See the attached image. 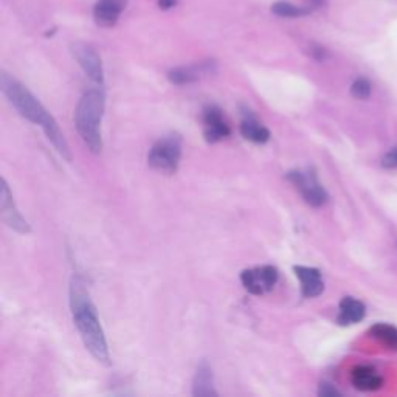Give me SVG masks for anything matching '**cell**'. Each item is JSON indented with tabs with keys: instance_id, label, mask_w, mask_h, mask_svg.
I'll list each match as a JSON object with an SVG mask.
<instances>
[{
	"instance_id": "1",
	"label": "cell",
	"mask_w": 397,
	"mask_h": 397,
	"mask_svg": "<svg viewBox=\"0 0 397 397\" xmlns=\"http://www.w3.org/2000/svg\"><path fill=\"white\" fill-rule=\"evenodd\" d=\"M0 90H2L4 97L8 99V103H10L25 120L40 126L42 131L45 132L47 138L52 141V145L59 152V156L65 158L67 162H70V149L64 138V134L59 129L53 115L40 104V101L33 95L23 84H21L6 72L0 73Z\"/></svg>"
},
{
	"instance_id": "2",
	"label": "cell",
	"mask_w": 397,
	"mask_h": 397,
	"mask_svg": "<svg viewBox=\"0 0 397 397\" xmlns=\"http://www.w3.org/2000/svg\"><path fill=\"white\" fill-rule=\"evenodd\" d=\"M69 301L72 309V317L76 329L81 335V340L92 357L101 363H109V346L103 326L99 323L95 304L90 298L86 281L80 275H75L70 281Z\"/></svg>"
},
{
	"instance_id": "3",
	"label": "cell",
	"mask_w": 397,
	"mask_h": 397,
	"mask_svg": "<svg viewBox=\"0 0 397 397\" xmlns=\"http://www.w3.org/2000/svg\"><path fill=\"white\" fill-rule=\"evenodd\" d=\"M106 95L101 89H90L84 94L76 106L75 124L80 137L94 154L103 151L101 121H103Z\"/></svg>"
},
{
	"instance_id": "4",
	"label": "cell",
	"mask_w": 397,
	"mask_h": 397,
	"mask_svg": "<svg viewBox=\"0 0 397 397\" xmlns=\"http://www.w3.org/2000/svg\"><path fill=\"white\" fill-rule=\"evenodd\" d=\"M182 158V141L177 135H168V137L156 141L148 154V163L152 170L174 174L179 168Z\"/></svg>"
},
{
	"instance_id": "5",
	"label": "cell",
	"mask_w": 397,
	"mask_h": 397,
	"mask_svg": "<svg viewBox=\"0 0 397 397\" xmlns=\"http://www.w3.org/2000/svg\"><path fill=\"white\" fill-rule=\"evenodd\" d=\"M285 177L301 194L304 202L310 207H323L327 202V192L323 188V185L318 182V177L314 170H293L287 173Z\"/></svg>"
},
{
	"instance_id": "6",
	"label": "cell",
	"mask_w": 397,
	"mask_h": 397,
	"mask_svg": "<svg viewBox=\"0 0 397 397\" xmlns=\"http://www.w3.org/2000/svg\"><path fill=\"white\" fill-rule=\"evenodd\" d=\"M278 268L273 266H261L255 268H247L241 273V283L246 287V290L251 295H264L278 283Z\"/></svg>"
},
{
	"instance_id": "7",
	"label": "cell",
	"mask_w": 397,
	"mask_h": 397,
	"mask_svg": "<svg viewBox=\"0 0 397 397\" xmlns=\"http://www.w3.org/2000/svg\"><path fill=\"white\" fill-rule=\"evenodd\" d=\"M72 53L76 61H78V64L81 65L84 73H86L92 81L101 86V84L104 82V70H103V62H101V58L97 53V50L92 45L86 44V42H73Z\"/></svg>"
},
{
	"instance_id": "8",
	"label": "cell",
	"mask_w": 397,
	"mask_h": 397,
	"mask_svg": "<svg viewBox=\"0 0 397 397\" xmlns=\"http://www.w3.org/2000/svg\"><path fill=\"white\" fill-rule=\"evenodd\" d=\"M0 213H2L4 222L13 228L14 232L21 234H27L31 232L30 224L25 221L23 216L19 213L18 207L13 197V192L10 191V187L5 179H2V187H0Z\"/></svg>"
},
{
	"instance_id": "9",
	"label": "cell",
	"mask_w": 397,
	"mask_h": 397,
	"mask_svg": "<svg viewBox=\"0 0 397 397\" xmlns=\"http://www.w3.org/2000/svg\"><path fill=\"white\" fill-rule=\"evenodd\" d=\"M202 123H204V137L208 143H217L230 137V126L224 120L222 111L217 106L210 104L204 109Z\"/></svg>"
},
{
	"instance_id": "10",
	"label": "cell",
	"mask_w": 397,
	"mask_h": 397,
	"mask_svg": "<svg viewBox=\"0 0 397 397\" xmlns=\"http://www.w3.org/2000/svg\"><path fill=\"white\" fill-rule=\"evenodd\" d=\"M217 70V64L213 59H207L199 64L188 67H175V69L168 72V80L175 86H187V84L197 82L202 76L213 75Z\"/></svg>"
},
{
	"instance_id": "11",
	"label": "cell",
	"mask_w": 397,
	"mask_h": 397,
	"mask_svg": "<svg viewBox=\"0 0 397 397\" xmlns=\"http://www.w3.org/2000/svg\"><path fill=\"white\" fill-rule=\"evenodd\" d=\"M295 276L300 280L301 284V295L304 298H315L322 295L325 290V283L322 278V272L314 267L306 266H295L293 267Z\"/></svg>"
},
{
	"instance_id": "12",
	"label": "cell",
	"mask_w": 397,
	"mask_h": 397,
	"mask_svg": "<svg viewBox=\"0 0 397 397\" xmlns=\"http://www.w3.org/2000/svg\"><path fill=\"white\" fill-rule=\"evenodd\" d=\"M126 5H128V0H98L94 6L95 22L101 27H114Z\"/></svg>"
},
{
	"instance_id": "13",
	"label": "cell",
	"mask_w": 397,
	"mask_h": 397,
	"mask_svg": "<svg viewBox=\"0 0 397 397\" xmlns=\"http://www.w3.org/2000/svg\"><path fill=\"white\" fill-rule=\"evenodd\" d=\"M241 134L244 138L251 143H256V145H264V143L270 140V131L264 124H261L258 118L250 111H244L242 114Z\"/></svg>"
},
{
	"instance_id": "14",
	"label": "cell",
	"mask_w": 397,
	"mask_h": 397,
	"mask_svg": "<svg viewBox=\"0 0 397 397\" xmlns=\"http://www.w3.org/2000/svg\"><path fill=\"white\" fill-rule=\"evenodd\" d=\"M192 396L196 397L217 396V391L214 390L213 369H211L207 360H202L200 365L197 366L196 376H194L192 380Z\"/></svg>"
},
{
	"instance_id": "15",
	"label": "cell",
	"mask_w": 397,
	"mask_h": 397,
	"mask_svg": "<svg viewBox=\"0 0 397 397\" xmlns=\"http://www.w3.org/2000/svg\"><path fill=\"white\" fill-rule=\"evenodd\" d=\"M351 382L360 391H376L384 385V379L374 368L360 365L352 369Z\"/></svg>"
},
{
	"instance_id": "16",
	"label": "cell",
	"mask_w": 397,
	"mask_h": 397,
	"mask_svg": "<svg viewBox=\"0 0 397 397\" xmlns=\"http://www.w3.org/2000/svg\"><path fill=\"white\" fill-rule=\"evenodd\" d=\"M365 315H366L365 304L352 297H346L340 301V312H339V317H337V323L342 326L356 325L361 322V320L365 318Z\"/></svg>"
},
{
	"instance_id": "17",
	"label": "cell",
	"mask_w": 397,
	"mask_h": 397,
	"mask_svg": "<svg viewBox=\"0 0 397 397\" xmlns=\"http://www.w3.org/2000/svg\"><path fill=\"white\" fill-rule=\"evenodd\" d=\"M371 335L386 348L397 349V329L390 325H376L371 327Z\"/></svg>"
},
{
	"instance_id": "18",
	"label": "cell",
	"mask_w": 397,
	"mask_h": 397,
	"mask_svg": "<svg viewBox=\"0 0 397 397\" xmlns=\"http://www.w3.org/2000/svg\"><path fill=\"white\" fill-rule=\"evenodd\" d=\"M272 13L280 16V18H303V16L310 14V10L309 8L285 2V0H280V2H275L272 5Z\"/></svg>"
},
{
	"instance_id": "19",
	"label": "cell",
	"mask_w": 397,
	"mask_h": 397,
	"mask_svg": "<svg viewBox=\"0 0 397 397\" xmlns=\"http://www.w3.org/2000/svg\"><path fill=\"white\" fill-rule=\"evenodd\" d=\"M371 82L366 78H357L352 82L351 86V94L359 99H366L371 95Z\"/></svg>"
},
{
	"instance_id": "20",
	"label": "cell",
	"mask_w": 397,
	"mask_h": 397,
	"mask_svg": "<svg viewBox=\"0 0 397 397\" xmlns=\"http://www.w3.org/2000/svg\"><path fill=\"white\" fill-rule=\"evenodd\" d=\"M382 166L388 168V170H396L397 168V148L386 152L382 158Z\"/></svg>"
},
{
	"instance_id": "21",
	"label": "cell",
	"mask_w": 397,
	"mask_h": 397,
	"mask_svg": "<svg viewBox=\"0 0 397 397\" xmlns=\"http://www.w3.org/2000/svg\"><path fill=\"white\" fill-rule=\"evenodd\" d=\"M310 55H312V58L318 59V61H325V59L327 58V52H326L323 47H320V45H312Z\"/></svg>"
},
{
	"instance_id": "22",
	"label": "cell",
	"mask_w": 397,
	"mask_h": 397,
	"mask_svg": "<svg viewBox=\"0 0 397 397\" xmlns=\"http://www.w3.org/2000/svg\"><path fill=\"white\" fill-rule=\"evenodd\" d=\"M337 394H339V391H337L331 384H322V385H320L318 396L327 397V396H337Z\"/></svg>"
},
{
	"instance_id": "23",
	"label": "cell",
	"mask_w": 397,
	"mask_h": 397,
	"mask_svg": "<svg viewBox=\"0 0 397 397\" xmlns=\"http://www.w3.org/2000/svg\"><path fill=\"white\" fill-rule=\"evenodd\" d=\"M177 4V0H158V8L160 10H171Z\"/></svg>"
},
{
	"instance_id": "24",
	"label": "cell",
	"mask_w": 397,
	"mask_h": 397,
	"mask_svg": "<svg viewBox=\"0 0 397 397\" xmlns=\"http://www.w3.org/2000/svg\"><path fill=\"white\" fill-rule=\"evenodd\" d=\"M309 2L312 4V6H314V8H322L327 4V0H309Z\"/></svg>"
}]
</instances>
